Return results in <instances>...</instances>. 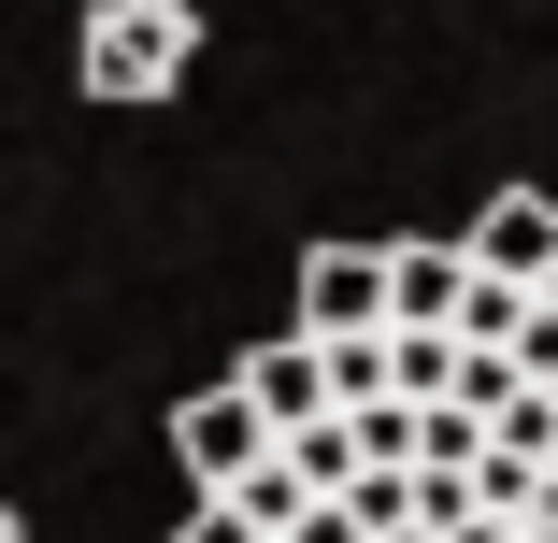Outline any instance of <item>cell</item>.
I'll return each instance as SVG.
<instances>
[{"instance_id": "6da1fadb", "label": "cell", "mask_w": 558, "mask_h": 543, "mask_svg": "<svg viewBox=\"0 0 558 543\" xmlns=\"http://www.w3.org/2000/svg\"><path fill=\"white\" fill-rule=\"evenodd\" d=\"M186 44H201L186 0H100L86 15V100H158L186 72Z\"/></svg>"}, {"instance_id": "7a4b0ae2", "label": "cell", "mask_w": 558, "mask_h": 543, "mask_svg": "<svg viewBox=\"0 0 558 543\" xmlns=\"http://www.w3.org/2000/svg\"><path fill=\"white\" fill-rule=\"evenodd\" d=\"M172 458H186V486H201V501H230V486L272 458V415H258V386H244V372H230V386H201V400L172 415Z\"/></svg>"}, {"instance_id": "3957f363", "label": "cell", "mask_w": 558, "mask_h": 543, "mask_svg": "<svg viewBox=\"0 0 558 543\" xmlns=\"http://www.w3.org/2000/svg\"><path fill=\"white\" fill-rule=\"evenodd\" d=\"M301 330H315V344L387 330V244H315V258H301Z\"/></svg>"}, {"instance_id": "277c9868", "label": "cell", "mask_w": 558, "mask_h": 543, "mask_svg": "<svg viewBox=\"0 0 558 543\" xmlns=\"http://www.w3.org/2000/svg\"><path fill=\"white\" fill-rule=\"evenodd\" d=\"M244 386H258V415H272V444H287V429H315V415H344V386H329V344L301 330V314L244 358Z\"/></svg>"}, {"instance_id": "5b68a950", "label": "cell", "mask_w": 558, "mask_h": 543, "mask_svg": "<svg viewBox=\"0 0 558 543\" xmlns=\"http://www.w3.org/2000/svg\"><path fill=\"white\" fill-rule=\"evenodd\" d=\"M473 314V244H387V330H459Z\"/></svg>"}, {"instance_id": "8992f818", "label": "cell", "mask_w": 558, "mask_h": 543, "mask_svg": "<svg viewBox=\"0 0 558 543\" xmlns=\"http://www.w3.org/2000/svg\"><path fill=\"white\" fill-rule=\"evenodd\" d=\"M473 272H501V286H544V272H558V200H544V186H501V200L473 214Z\"/></svg>"}, {"instance_id": "52a82bcc", "label": "cell", "mask_w": 558, "mask_h": 543, "mask_svg": "<svg viewBox=\"0 0 558 543\" xmlns=\"http://www.w3.org/2000/svg\"><path fill=\"white\" fill-rule=\"evenodd\" d=\"M272 458H287V472H301L315 501H344V486L373 472V444H359V415H315V429H287V444H272Z\"/></svg>"}, {"instance_id": "ba28073f", "label": "cell", "mask_w": 558, "mask_h": 543, "mask_svg": "<svg viewBox=\"0 0 558 543\" xmlns=\"http://www.w3.org/2000/svg\"><path fill=\"white\" fill-rule=\"evenodd\" d=\"M459 358H473L459 330H387V386L401 400H459Z\"/></svg>"}, {"instance_id": "9c48e42d", "label": "cell", "mask_w": 558, "mask_h": 543, "mask_svg": "<svg viewBox=\"0 0 558 543\" xmlns=\"http://www.w3.org/2000/svg\"><path fill=\"white\" fill-rule=\"evenodd\" d=\"M230 501H244V515H258V529H272V543H287V529H301V515H315V486H301V472H287V458H258V472H244V486H230Z\"/></svg>"}, {"instance_id": "30bf717a", "label": "cell", "mask_w": 558, "mask_h": 543, "mask_svg": "<svg viewBox=\"0 0 558 543\" xmlns=\"http://www.w3.org/2000/svg\"><path fill=\"white\" fill-rule=\"evenodd\" d=\"M344 501H359V529H373V543H387V529H429V515H415V472H359Z\"/></svg>"}, {"instance_id": "8fae6325", "label": "cell", "mask_w": 558, "mask_h": 543, "mask_svg": "<svg viewBox=\"0 0 558 543\" xmlns=\"http://www.w3.org/2000/svg\"><path fill=\"white\" fill-rule=\"evenodd\" d=\"M501 358H515V372H530V386H558V300H530V330H515V344H501Z\"/></svg>"}, {"instance_id": "7c38bea8", "label": "cell", "mask_w": 558, "mask_h": 543, "mask_svg": "<svg viewBox=\"0 0 558 543\" xmlns=\"http://www.w3.org/2000/svg\"><path fill=\"white\" fill-rule=\"evenodd\" d=\"M172 543H272V529H258V515H244V501H201V515H186V529H172Z\"/></svg>"}, {"instance_id": "4fadbf2b", "label": "cell", "mask_w": 558, "mask_h": 543, "mask_svg": "<svg viewBox=\"0 0 558 543\" xmlns=\"http://www.w3.org/2000/svg\"><path fill=\"white\" fill-rule=\"evenodd\" d=\"M387 543H444V529H387Z\"/></svg>"}, {"instance_id": "5bb4252c", "label": "cell", "mask_w": 558, "mask_h": 543, "mask_svg": "<svg viewBox=\"0 0 558 543\" xmlns=\"http://www.w3.org/2000/svg\"><path fill=\"white\" fill-rule=\"evenodd\" d=\"M0 543H15V501H0Z\"/></svg>"}, {"instance_id": "9a60e30c", "label": "cell", "mask_w": 558, "mask_h": 543, "mask_svg": "<svg viewBox=\"0 0 558 543\" xmlns=\"http://www.w3.org/2000/svg\"><path fill=\"white\" fill-rule=\"evenodd\" d=\"M544 300H558V272H544Z\"/></svg>"}]
</instances>
